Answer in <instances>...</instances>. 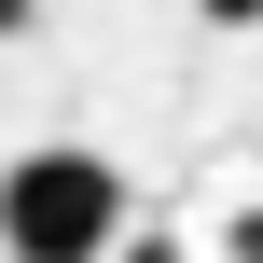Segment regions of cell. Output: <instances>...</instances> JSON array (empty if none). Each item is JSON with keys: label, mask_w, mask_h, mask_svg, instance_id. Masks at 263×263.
<instances>
[{"label": "cell", "mask_w": 263, "mask_h": 263, "mask_svg": "<svg viewBox=\"0 0 263 263\" xmlns=\"http://www.w3.org/2000/svg\"><path fill=\"white\" fill-rule=\"evenodd\" d=\"M194 14H208V28H263V0H194Z\"/></svg>", "instance_id": "2"}, {"label": "cell", "mask_w": 263, "mask_h": 263, "mask_svg": "<svg viewBox=\"0 0 263 263\" xmlns=\"http://www.w3.org/2000/svg\"><path fill=\"white\" fill-rule=\"evenodd\" d=\"M125 236V166L111 153H14L0 166V263H111Z\"/></svg>", "instance_id": "1"}]
</instances>
